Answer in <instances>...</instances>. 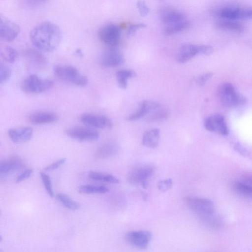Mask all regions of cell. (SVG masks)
I'll return each instance as SVG.
<instances>
[{"mask_svg":"<svg viewBox=\"0 0 252 252\" xmlns=\"http://www.w3.org/2000/svg\"><path fill=\"white\" fill-rule=\"evenodd\" d=\"M62 33L60 28L50 21H44L31 30L30 39L36 49L45 52H52L60 44Z\"/></svg>","mask_w":252,"mask_h":252,"instance_id":"cell-1","label":"cell"},{"mask_svg":"<svg viewBox=\"0 0 252 252\" xmlns=\"http://www.w3.org/2000/svg\"><path fill=\"white\" fill-rule=\"evenodd\" d=\"M219 96L221 102L226 107H234L243 105L246 102V98L237 92L231 83L222 84L219 90Z\"/></svg>","mask_w":252,"mask_h":252,"instance_id":"cell-2","label":"cell"},{"mask_svg":"<svg viewBox=\"0 0 252 252\" xmlns=\"http://www.w3.org/2000/svg\"><path fill=\"white\" fill-rule=\"evenodd\" d=\"M154 167L148 164L136 165L127 173V180L132 185H141L143 188L147 189L148 180L153 175Z\"/></svg>","mask_w":252,"mask_h":252,"instance_id":"cell-3","label":"cell"},{"mask_svg":"<svg viewBox=\"0 0 252 252\" xmlns=\"http://www.w3.org/2000/svg\"><path fill=\"white\" fill-rule=\"evenodd\" d=\"M53 70L55 75L61 80L68 81L79 87H84L88 84L87 78L80 75L77 68L73 66L56 65Z\"/></svg>","mask_w":252,"mask_h":252,"instance_id":"cell-4","label":"cell"},{"mask_svg":"<svg viewBox=\"0 0 252 252\" xmlns=\"http://www.w3.org/2000/svg\"><path fill=\"white\" fill-rule=\"evenodd\" d=\"M215 14L225 20L250 19L252 17L251 7H244L234 5H227L215 10Z\"/></svg>","mask_w":252,"mask_h":252,"instance_id":"cell-5","label":"cell"},{"mask_svg":"<svg viewBox=\"0 0 252 252\" xmlns=\"http://www.w3.org/2000/svg\"><path fill=\"white\" fill-rule=\"evenodd\" d=\"M53 85V82L50 80L31 74L23 80L21 88L25 92L36 94L45 92L52 88Z\"/></svg>","mask_w":252,"mask_h":252,"instance_id":"cell-6","label":"cell"},{"mask_svg":"<svg viewBox=\"0 0 252 252\" xmlns=\"http://www.w3.org/2000/svg\"><path fill=\"white\" fill-rule=\"evenodd\" d=\"M185 201L187 206L193 212L204 218H210L214 212V204L210 199L188 197Z\"/></svg>","mask_w":252,"mask_h":252,"instance_id":"cell-7","label":"cell"},{"mask_svg":"<svg viewBox=\"0 0 252 252\" xmlns=\"http://www.w3.org/2000/svg\"><path fill=\"white\" fill-rule=\"evenodd\" d=\"M121 29L114 24H108L102 26L98 32L99 40L109 47H116L119 42Z\"/></svg>","mask_w":252,"mask_h":252,"instance_id":"cell-8","label":"cell"},{"mask_svg":"<svg viewBox=\"0 0 252 252\" xmlns=\"http://www.w3.org/2000/svg\"><path fill=\"white\" fill-rule=\"evenodd\" d=\"M65 133L68 137L79 142L94 141L98 139L99 136L97 130L88 126L68 128Z\"/></svg>","mask_w":252,"mask_h":252,"instance_id":"cell-9","label":"cell"},{"mask_svg":"<svg viewBox=\"0 0 252 252\" xmlns=\"http://www.w3.org/2000/svg\"><path fill=\"white\" fill-rule=\"evenodd\" d=\"M20 32V28L16 23L0 14V37L11 42L14 40Z\"/></svg>","mask_w":252,"mask_h":252,"instance_id":"cell-10","label":"cell"},{"mask_svg":"<svg viewBox=\"0 0 252 252\" xmlns=\"http://www.w3.org/2000/svg\"><path fill=\"white\" fill-rule=\"evenodd\" d=\"M203 125L206 130L223 136L227 135L229 132L225 119L220 114H214L206 117L203 121Z\"/></svg>","mask_w":252,"mask_h":252,"instance_id":"cell-11","label":"cell"},{"mask_svg":"<svg viewBox=\"0 0 252 252\" xmlns=\"http://www.w3.org/2000/svg\"><path fill=\"white\" fill-rule=\"evenodd\" d=\"M152 235L146 230H135L127 232L125 236L127 243L141 249L147 248Z\"/></svg>","mask_w":252,"mask_h":252,"instance_id":"cell-12","label":"cell"},{"mask_svg":"<svg viewBox=\"0 0 252 252\" xmlns=\"http://www.w3.org/2000/svg\"><path fill=\"white\" fill-rule=\"evenodd\" d=\"M80 121L86 126L91 128L110 129L112 122L108 118L92 114H84L80 116Z\"/></svg>","mask_w":252,"mask_h":252,"instance_id":"cell-13","label":"cell"},{"mask_svg":"<svg viewBox=\"0 0 252 252\" xmlns=\"http://www.w3.org/2000/svg\"><path fill=\"white\" fill-rule=\"evenodd\" d=\"M159 17L161 23L166 26L187 20L183 13L170 6L162 7L159 10Z\"/></svg>","mask_w":252,"mask_h":252,"instance_id":"cell-14","label":"cell"},{"mask_svg":"<svg viewBox=\"0 0 252 252\" xmlns=\"http://www.w3.org/2000/svg\"><path fill=\"white\" fill-rule=\"evenodd\" d=\"M125 61L122 53L115 47H110L102 55L100 63L106 67H116L122 65Z\"/></svg>","mask_w":252,"mask_h":252,"instance_id":"cell-15","label":"cell"},{"mask_svg":"<svg viewBox=\"0 0 252 252\" xmlns=\"http://www.w3.org/2000/svg\"><path fill=\"white\" fill-rule=\"evenodd\" d=\"M159 107L160 104L156 101L143 100L140 103L137 110L127 116L126 120L131 122L138 120Z\"/></svg>","mask_w":252,"mask_h":252,"instance_id":"cell-16","label":"cell"},{"mask_svg":"<svg viewBox=\"0 0 252 252\" xmlns=\"http://www.w3.org/2000/svg\"><path fill=\"white\" fill-rule=\"evenodd\" d=\"M39 50L33 48L27 49L24 56L28 62L36 69H43L47 64L45 57Z\"/></svg>","mask_w":252,"mask_h":252,"instance_id":"cell-17","label":"cell"},{"mask_svg":"<svg viewBox=\"0 0 252 252\" xmlns=\"http://www.w3.org/2000/svg\"><path fill=\"white\" fill-rule=\"evenodd\" d=\"M198 54H201L200 45L187 44L181 47L177 55L176 59L178 63H183Z\"/></svg>","mask_w":252,"mask_h":252,"instance_id":"cell-18","label":"cell"},{"mask_svg":"<svg viewBox=\"0 0 252 252\" xmlns=\"http://www.w3.org/2000/svg\"><path fill=\"white\" fill-rule=\"evenodd\" d=\"M9 137L14 143L26 142L32 137L33 129L30 126L11 128L8 131Z\"/></svg>","mask_w":252,"mask_h":252,"instance_id":"cell-19","label":"cell"},{"mask_svg":"<svg viewBox=\"0 0 252 252\" xmlns=\"http://www.w3.org/2000/svg\"><path fill=\"white\" fill-rule=\"evenodd\" d=\"M28 119L33 125H41L54 123L58 120V116L53 112H38L31 114Z\"/></svg>","mask_w":252,"mask_h":252,"instance_id":"cell-20","label":"cell"},{"mask_svg":"<svg viewBox=\"0 0 252 252\" xmlns=\"http://www.w3.org/2000/svg\"><path fill=\"white\" fill-rule=\"evenodd\" d=\"M21 159L17 156L0 161V175H6L23 166Z\"/></svg>","mask_w":252,"mask_h":252,"instance_id":"cell-21","label":"cell"},{"mask_svg":"<svg viewBox=\"0 0 252 252\" xmlns=\"http://www.w3.org/2000/svg\"><path fill=\"white\" fill-rule=\"evenodd\" d=\"M119 149L117 143L108 141L100 145L96 150L95 156L98 158H106L115 155Z\"/></svg>","mask_w":252,"mask_h":252,"instance_id":"cell-22","label":"cell"},{"mask_svg":"<svg viewBox=\"0 0 252 252\" xmlns=\"http://www.w3.org/2000/svg\"><path fill=\"white\" fill-rule=\"evenodd\" d=\"M160 131L154 128L146 131L142 137V143L143 146L151 149L156 148L159 143Z\"/></svg>","mask_w":252,"mask_h":252,"instance_id":"cell-23","label":"cell"},{"mask_svg":"<svg viewBox=\"0 0 252 252\" xmlns=\"http://www.w3.org/2000/svg\"><path fill=\"white\" fill-rule=\"evenodd\" d=\"M215 27L220 30H229L236 32L244 31V26L241 23L229 20H220L215 23Z\"/></svg>","mask_w":252,"mask_h":252,"instance_id":"cell-24","label":"cell"},{"mask_svg":"<svg viewBox=\"0 0 252 252\" xmlns=\"http://www.w3.org/2000/svg\"><path fill=\"white\" fill-rule=\"evenodd\" d=\"M136 73L131 70L121 69L116 72V77L118 86L122 89L127 87V80L129 78L135 77Z\"/></svg>","mask_w":252,"mask_h":252,"instance_id":"cell-25","label":"cell"},{"mask_svg":"<svg viewBox=\"0 0 252 252\" xmlns=\"http://www.w3.org/2000/svg\"><path fill=\"white\" fill-rule=\"evenodd\" d=\"M89 177L92 180L104 182L111 184H118L119 180L116 177L111 174L96 171H90Z\"/></svg>","mask_w":252,"mask_h":252,"instance_id":"cell-26","label":"cell"},{"mask_svg":"<svg viewBox=\"0 0 252 252\" xmlns=\"http://www.w3.org/2000/svg\"><path fill=\"white\" fill-rule=\"evenodd\" d=\"M233 189L238 194L246 197H251L252 188L251 185L244 181H235L232 184Z\"/></svg>","mask_w":252,"mask_h":252,"instance_id":"cell-27","label":"cell"},{"mask_svg":"<svg viewBox=\"0 0 252 252\" xmlns=\"http://www.w3.org/2000/svg\"><path fill=\"white\" fill-rule=\"evenodd\" d=\"M189 25L190 23L187 20L168 25L164 29L163 33L165 35H171L186 30Z\"/></svg>","mask_w":252,"mask_h":252,"instance_id":"cell-28","label":"cell"},{"mask_svg":"<svg viewBox=\"0 0 252 252\" xmlns=\"http://www.w3.org/2000/svg\"><path fill=\"white\" fill-rule=\"evenodd\" d=\"M78 190L83 194L105 193L109 191L106 187L103 186L82 185L79 187Z\"/></svg>","mask_w":252,"mask_h":252,"instance_id":"cell-29","label":"cell"},{"mask_svg":"<svg viewBox=\"0 0 252 252\" xmlns=\"http://www.w3.org/2000/svg\"><path fill=\"white\" fill-rule=\"evenodd\" d=\"M0 54L2 58L9 63H13L17 57V51L10 46H4L0 50Z\"/></svg>","mask_w":252,"mask_h":252,"instance_id":"cell-30","label":"cell"},{"mask_svg":"<svg viewBox=\"0 0 252 252\" xmlns=\"http://www.w3.org/2000/svg\"><path fill=\"white\" fill-rule=\"evenodd\" d=\"M56 199L67 208L75 210L80 208V204L72 200L67 195L59 193L56 196Z\"/></svg>","mask_w":252,"mask_h":252,"instance_id":"cell-31","label":"cell"},{"mask_svg":"<svg viewBox=\"0 0 252 252\" xmlns=\"http://www.w3.org/2000/svg\"><path fill=\"white\" fill-rule=\"evenodd\" d=\"M158 108L156 111L149 116L146 118V121L148 122H155L161 121L166 120L169 116V112L165 109H159Z\"/></svg>","mask_w":252,"mask_h":252,"instance_id":"cell-32","label":"cell"},{"mask_svg":"<svg viewBox=\"0 0 252 252\" xmlns=\"http://www.w3.org/2000/svg\"><path fill=\"white\" fill-rule=\"evenodd\" d=\"M40 176L47 193L51 197H53L54 191L50 176L43 172H40Z\"/></svg>","mask_w":252,"mask_h":252,"instance_id":"cell-33","label":"cell"},{"mask_svg":"<svg viewBox=\"0 0 252 252\" xmlns=\"http://www.w3.org/2000/svg\"><path fill=\"white\" fill-rule=\"evenodd\" d=\"M11 74L10 68L0 62V84L6 82L10 77Z\"/></svg>","mask_w":252,"mask_h":252,"instance_id":"cell-34","label":"cell"},{"mask_svg":"<svg viewBox=\"0 0 252 252\" xmlns=\"http://www.w3.org/2000/svg\"><path fill=\"white\" fill-rule=\"evenodd\" d=\"M146 27V25L143 23H138L130 25L127 29L126 34L127 37H131L135 34L137 31Z\"/></svg>","mask_w":252,"mask_h":252,"instance_id":"cell-35","label":"cell"},{"mask_svg":"<svg viewBox=\"0 0 252 252\" xmlns=\"http://www.w3.org/2000/svg\"><path fill=\"white\" fill-rule=\"evenodd\" d=\"M172 184V180L171 179H167L159 181L158 184V188L159 190L164 192L170 189Z\"/></svg>","mask_w":252,"mask_h":252,"instance_id":"cell-36","label":"cell"},{"mask_svg":"<svg viewBox=\"0 0 252 252\" xmlns=\"http://www.w3.org/2000/svg\"><path fill=\"white\" fill-rule=\"evenodd\" d=\"M136 4L139 12L142 16H145L148 15L150 9L144 1L139 0L137 1Z\"/></svg>","mask_w":252,"mask_h":252,"instance_id":"cell-37","label":"cell"},{"mask_svg":"<svg viewBox=\"0 0 252 252\" xmlns=\"http://www.w3.org/2000/svg\"><path fill=\"white\" fill-rule=\"evenodd\" d=\"M213 75L212 72H208L198 76L196 79V84L200 87L203 86L207 80L212 77Z\"/></svg>","mask_w":252,"mask_h":252,"instance_id":"cell-38","label":"cell"},{"mask_svg":"<svg viewBox=\"0 0 252 252\" xmlns=\"http://www.w3.org/2000/svg\"><path fill=\"white\" fill-rule=\"evenodd\" d=\"M66 158H61L49 165L46 166L44 170L47 171H53L58 169L60 166L63 164L66 161Z\"/></svg>","mask_w":252,"mask_h":252,"instance_id":"cell-39","label":"cell"},{"mask_svg":"<svg viewBox=\"0 0 252 252\" xmlns=\"http://www.w3.org/2000/svg\"><path fill=\"white\" fill-rule=\"evenodd\" d=\"M235 150L244 157H249L250 153L248 150L239 143H235L233 146Z\"/></svg>","mask_w":252,"mask_h":252,"instance_id":"cell-40","label":"cell"},{"mask_svg":"<svg viewBox=\"0 0 252 252\" xmlns=\"http://www.w3.org/2000/svg\"><path fill=\"white\" fill-rule=\"evenodd\" d=\"M32 173V170L31 169H28L24 171L21 174L18 175L15 180L16 183H20L25 180L28 179L30 177Z\"/></svg>","mask_w":252,"mask_h":252,"instance_id":"cell-41","label":"cell"},{"mask_svg":"<svg viewBox=\"0 0 252 252\" xmlns=\"http://www.w3.org/2000/svg\"><path fill=\"white\" fill-rule=\"evenodd\" d=\"M201 54L206 56L211 55L213 52V48L209 45H200Z\"/></svg>","mask_w":252,"mask_h":252,"instance_id":"cell-42","label":"cell"},{"mask_svg":"<svg viewBox=\"0 0 252 252\" xmlns=\"http://www.w3.org/2000/svg\"><path fill=\"white\" fill-rule=\"evenodd\" d=\"M25 1L29 5L36 7L45 3L48 0H25Z\"/></svg>","mask_w":252,"mask_h":252,"instance_id":"cell-43","label":"cell"},{"mask_svg":"<svg viewBox=\"0 0 252 252\" xmlns=\"http://www.w3.org/2000/svg\"><path fill=\"white\" fill-rule=\"evenodd\" d=\"M75 54L79 57H82L83 56V53L80 49H78L76 50Z\"/></svg>","mask_w":252,"mask_h":252,"instance_id":"cell-44","label":"cell"},{"mask_svg":"<svg viewBox=\"0 0 252 252\" xmlns=\"http://www.w3.org/2000/svg\"><path fill=\"white\" fill-rule=\"evenodd\" d=\"M2 238L0 234V242L2 241Z\"/></svg>","mask_w":252,"mask_h":252,"instance_id":"cell-45","label":"cell"},{"mask_svg":"<svg viewBox=\"0 0 252 252\" xmlns=\"http://www.w3.org/2000/svg\"></svg>","mask_w":252,"mask_h":252,"instance_id":"cell-46","label":"cell"}]
</instances>
